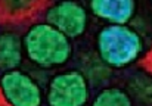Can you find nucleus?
<instances>
[{
	"instance_id": "obj_8",
	"label": "nucleus",
	"mask_w": 152,
	"mask_h": 106,
	"mask_svg": "<svg viewBox=\"0 0 152 106\" xmlns=\"http://www.w3.org/2000/svg\"><path fill=\"white\" fill-rule=\"evenodd\" d=\"M92 106H133V99L120 87H106L95 96Z\"/></svg>"
},
{
	"instance_id": "obj_4",
	"label": "nucleus",
	"mask_w": 152,
	"mask_h": 106,
	"mask_svg": "<svg viewBox=\"0 0 152 106\" xmlns=\"http://www.w3.org/2000/svg\"><path fill=\"white\" fill-rule=\"evenodd\" d=\"M0 93L9 106H42L43 91L27 72L13 69L0 75Z\"/></svg>"
},
{
	"instance_id": "obj_6",
	"label": "nucleus",
	"mask_w": 152,
	"mask_h": 106,
	"mask_svg": "<svg viewBox=\"0 0 152 106\" xmlns=\"http://www.w3.org/2000/svg\"><path fill=\"white\" fill-rule=\"evenodd\" d=\"M90 12L108 25H129L136 13L134 0H92Z\"/></svg>"
},
{
	"instance_id": "obj_5",
	"label": "nucleus",
	"mask_w": 152,
	"mask_h": 106,
	"mask_svg": "<svg viewBox=\"0 0 152 106\" xmlns=\"http://www.w3.org/2000/svg\"><path fill=\"white\" fill-rule=\"evenodd\" d=\"M45 22L56 28L69 40L81 37L89 25L87 9L77 1H56L48 7Z\"/></svg>"
},
{
	"instance_id": "obj_3",
	"label": "nucleus",
	"mask_w": 152,
	"mask_h": 106,
	"mask_svg": "<svg viewBox=\"0 0 152 106\" xmlns=\"http://www.w3.org/2000/svg\"><path fill=\"white\" fill-rule=\"evenodd\" d=\"M90 97L89 80L81 71L56 74L48 86L46 100L49 106H86Z\"/></svg>"
},
{
	"instance_id": "obj_7",
	"label": "nucleus",
	"mask_w": 152,
	"mask_h": 106,
	"mask_svg": "<svg viewBox=\"0 0 152 106\" xmlns=\"http://www.w3.org/2000/svg\"><path fill=\"white\" fill-rule=\"evenodd\" d=\"M24 60L22 38L15 31L0 33V71L18 69Z\"/></svg>"
},
{
	"instance_id": "obj_1",
	"label": "nucleus",
	"mask_w": 152,
	"mask_h": 106,
	"mask_svg": "<svg viewBox=\"0 0 152 106\" xmlns=\"http://www.w3.org/2000/svg\"><path fill=\"white\" fill-rule=\"evenodd\" d=\"M22 46L28 60L43 69L62 66L72 56L71 40L46 22L33 24L22 37Z\"/></svg>"
},
{
	"instance_id": "obj_2",
	"label": "nucleus",
	"mask_w": 152,
	"mask_h": 106,
	"mask_svg": "<svg viewBox=\"0 0 152 106\" xmlns=\"http://www.w3.org/2000/svg\"><path fill=\"white\" fill-rule=\"evenodd\" d=\"M96 50L105 66L123 69L143 54L145 41L130 25H105L96 36Z\"/></svg>"
}]
</instances>
